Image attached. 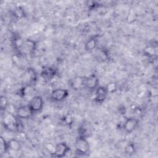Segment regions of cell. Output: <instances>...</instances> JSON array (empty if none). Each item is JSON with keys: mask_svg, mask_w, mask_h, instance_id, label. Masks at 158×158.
<instances>
[{"mask_svg": "<svg viewBox=\"0 0 158 158\" xmlns=\"http://www.w3.org/2000/svg\"><path fill=\"white\" fill-rule=\"evenodd\" d=\"M2 123L4 127L10 131H20V125L19 120L17 118L16 116L11 112H7L4 113Z\"/></svg>", "mask_w": 158, "mask_h": 158, "instance_id": "cell-1", "label": "cell"}, {"mask_svg": "<svg viewBox=\"0 0 158 158\" xmlns=\"http://www.w3.org/2000/svg\"><path fill=\"white\" fill-rule=\"evenodd\" d=\"M75 148L77 154L80 155H85L89 152L90 146L85 136H80L75 141Z\"/></svg>", "mask_w": 158, "mask_h": 158, "instance_id": "cell-2", "label": "cell"}, {"mask_svg": "<svg viewBox=\"0 0 158 158\" xmlns=\"http://www.w3.org/2000/svg\"><path fill=\"white\" fill-rule=\"evenodd\" d=\"M28 105L31 110L34 112H37L42 110L44 106L43 99L41 96H35L31 98Z\"/></svg>", "mask_w": 158, "mask_h": 158, "instance_id": "cell-3", "label": "cell"}, {"mask_svg": "<svg viewBox=\"0 0 158 158\" xmlns=\"http://www.w3.org/2000/svg\"><path fill=\"white\" fill-rule=\"evenodd\" d=\"M69 96V91L66 89L57 88L51 93V98L54 101H61Z\"/></svg>", "mask_w": 158, "mask_h": 158, "instance_id": "cell-4", "label": "cell"}, {"mask_svg": "<svg viewBox=\"0 0 158 158\" xmlns=\"http://www.w3.org/2000/svg\"><path fill=\"white\" fill-rule=\"evenodd\" d=\"M55 146L56 148L54 156L57 157H64L70 149L69 146L65 143H59Z\"/></svg>", "mask_w": 158, "mask_h": 158, "instance_id": "cell-5", "label": "cell"}, {"mask_svg": "<svg viewBox=\"0 0 158 158\" xmlns=\"http://www.w3.org/2000/svg\"><path fill=\"white\" fill-rule=\"evenodd\" d=\"M99 79L96 75L92 74L88 77H85V87L90 89L93 90L98 87Z\"/></svg>", "mask_w": 158, "mask_h": 158, "instance_id": "cell-6", "label": "cell"}, {"mask_svg": "<svg viewBox=\"0 0 158 158\" xmlns=\"http://www.w3.org/2000/svg\"><path fill=\"white\" fill-rule=\"evenodd\" d=\"M33 114V112L28 104L21 106L17 109V115L19 118H28L31 117Z\"/></svg>", "mask_w": 158, "mask_h": 158, "instance_id": "cell-7", "label": "cell"}, {"mask_svg": "<svg viewBox=\"0 0 158 158\" xmlns=\"http://www.w3.org/2000/svg\"><path fill=\"white\" fill-rule=\"evenodd\" d=\"M139 124V120L136 118H127L123 125V128L127 133L133 132Z\"/></svg>", "mask_w": 158, "mask_h": 158, "instance_id": "cell-8", "label": "cell"}, {"mask_svg": "<svg viewBox=\"0 0 158 158\" xmlns=\"http://www.w3.org/2000/svg\"><path fill=\"white\" fill-rule=\"evenodd\" d=\"M107 92L104 86H98L96 89V94L94 100L98 103H102L107 96Z\"/></svg>", "mask_w": 158, "mask_h": 158, "instance_id": "cell-9", "label": "cell"}, {"mask_svg": "<svg viewBox=\"0 0 158 158\" xmlns=\"http://www.w3.org/2000/svg\"><path fill=\"white\" fill-rule=\"evenodd\" d=\"M85 77H75L70 80V85L73 89H79L85 87Z\"/></svg>", "mask_w": 158, "mask_h": 158, "instance_id": "cell-10", "label": "cell"}, {"mask_svg": "<svg viewBox=\"0 0 158 158\" xmlns=\"http://www.w3.org/2000/svg\"><path fill=\"white\" fill-rule=\"evenodd\" d=\"M36 46V41L31 40H27L25 41H23V45L20 50L23 52H32L35 50Z\"/></svg>", "mask_w": 158, "mask_h": 158, "instance_id": "cell-11", "label": "cell"}, {"mask_svg": "<svg viewBox=\"0 0 158 158\" xmlns=\"http://www.w3.org/2000/svg\"><path fill=\"white\" fill-rule=\"evenodd\" d=\"M56 75V71L54 68L52 67H46L42 70L41 72V77L46 80H51Z\"/></svg>", "mask_w": 158, "mask_h": 158, "instance_id": "cell-12", "label": "cell"}, {"mask_svg": "<svg viewBox=\"0 0 158 158\" xmlns=\"http://www.w3.org/2000/svg\"><path fill=\"white\" fill-rule=\"evenodd\" d=\"M97 43H98L97 36L91 37L85 43V50L88 51H93V49H94L96 48Z\"/></svg>", "mask_w": 158, "mask_h": 158, "instance_id": "cell-13", "label": "cell"}, {"mask_svg": "<svg viewBox=\"0 0 158 158\" xmlns=\"http://www.w3.org/2000/svg\"><path fill=\"white\" fill-rule=\"evenodd\" d=\"M8 142L9 149L12 151L17 152L21 149L20 142L16 139H11Z\"/></svg>", "mask_w": 158, "mask_h": 158, "instance_id": "cell-14", "label": "cell"}, {"mask_svg": "<svg viewBox=\"0 0 158 158\" xmlns=\"http://www.w3.org/2000/svg\"><path fill=\"white\" fill-rule=\"evenodd\" d=\"M13 15H14V17L16 18L17 19H21L25 17V12L22 7L18 6L14 9V10L13 11Z\"/></svg>", "mask_w": 158, "mask_h": 158, "instance_id": "cell-15", "label": "cell"}, {"mask_svg": "<svg viewBox=\"0 0 158 158\" xmlns=\"http://www.w3.org/2000/svg\"><path fill=\"white\" fill-rule=\"evenodd\" d=\"M0 147H1V156L5 154L9 149V145H8V142L6 141V140L2 137H0Z\"/></svg>", "mask_w": 158, "mask_h": 158, "instance_id": "cell-16", "label": "cell"}, {"mask_svg": "<svg viewBox=\"0 0 158 158\" xmlns=\"http://www.w3.org/2000/svg\"><path fill=\"white\" fill-rule=\"evenodd\" d=\"M144 53L148 57H153L156 55V51L154 46H148L144 49Z\"/></svg>", "mask_w": 158, "mask_h": 158, "instance_id": "cell-17", "label": "cell"}, {"mask_svg": "<svg viewBox=\"0 0 158 158\" xmlns=\"http://www.w3.org/2000/svg\"><path fill=\"white\" fill-rule=\"evenodd\" d=\"M25 74V77L28 80H30V81H33V80L36 79V73H35V70L33 69H31V68L28 69L26 70Z\"/></svg>", "mask_w": 158, "mask_h": 158, "instance_id": "cell-18", "label": "cell"}, {"mask_svg": "<svg viewBox=\"0 0 158 158\" xmlns=\"http://www.w3.org/2000/svg\"><path fill=\"white\" fill-rule=\"evenodd\" d=\"M9 105V101L6 96H1L0 97V108L1 110H5Z\"/></svg>", "mask_w": 158, "mask_h": 158, "instance_id": "cell-19", "label": "cell"}, {"mask_svg": "<svg viewBox=\"0 0 158 158\" xmlns=\"http://www.w3.org/2000/svg\"><path fill=\"white\" fill-rule=\"evenodd\" d=\"M106 89L107 93H114L117 89V85L114 83H110L106 86Z\"/></svg>", "mask_w": 158, "mask_h": 158, "instance_id": "cell-20", "label": "cell"}, {"mask_svg": "<svg viewBox=\"0 0 158 158\" xmlns=\"http://www.w3.org/2000/svg\"><path fill=\"white\" fill-rule=\"evenodd\" d=\"M125 152L127 154H133L135 152V147L134 145L131 143L127 144L125 148Z\"/></svg>", "mask_w": 158, "mask_h": 158, "instance_id": "cell-21", "label": "cell"}, {"mask_svg": "<svg viewBox=\"0 0 158 158\" xmlns=\"http://www.w3.org/2000/svg\"><path fill=\"white\" fill-rule=\"evenodd\" d=\"M12 60L13 63L17 65V66H20L21 65V62H20V59L19 56L17 54H14L12 57Z\"/></svg>", "mask_w": 158, "mask_h": 158, "instance_id": "cell-22", "label": "cell"}, {"mask_svg": "<svg viewBox=\"0 0 158 158\" xmlns=\"http://www.w3.org/2000/svg\"><path fill=\"white\" fill-rule=\"evenodd\" d=\"M64 122L65 123V124H67V125L72 124V123L73 122V118L72 115L70 114L65 115L64 118Z\"/></svg>", "mask_w": 158, "mask_h": 158, "instance_id": "cell-23", "label": "cell"}, {"mask_svg": "<svg viewBox=\"0 0 158 158\" xmlns=\"http://www.w3.org/2000/svg\"><path fill=\"white\" fill-rule=\"evenodd\" d=\"M55 148H56V146H54L53 144H52L51 143H48L46 145L47 150L49 152H50L51 154H54V153Z\"/></svg>", "mask_w": 158, "mask_h": 158, "instance_id": "cell-24", "label": "cell"}]
</instances>
